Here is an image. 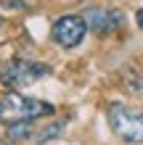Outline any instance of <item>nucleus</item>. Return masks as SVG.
<instances>
[{"label": "nucleus", "instance_id": "1", "mask_svg": "<svg viewBox=\"0 0 143 145\" xmlns=\"http://www.w3.org/2000/svg\"><path fill=\"white\" fill-rule=\"evenodd\" d=\"M53 106L37 98H27L21 92H5L0 98V121L3 124H19V121H32L37 116H50Z\"/></svg>", "mask_w": 143, "mask_h": 145}, {"label": "nucleus", "instance_id": "2", "mask_svg": "<svg viewBox=\"0 0 143 145\" xmlns=\"http://www.w3.org/2000/svg\"><path fill=\"white\" fill-rule=\"evenodd\" d=\"M109 127L117 137L127 140V142H143V114L130 106L111 103L109 106Z\"/></svg>", "mask_w": 143, "mask_h": 145}, {"label": "nucleus", "instance_id": "3", "mask_svg": "<svg viewBox=\"0 0 143 145\" xmlns=\"http://www.w3.org/2000/svg\"><path fill=\"white\" fill-rule=\"evenodd\" d=\"M85 32H88V24L82 16H61V19H56L53 24V40L58 42L61 48H77L82 37H85Z\"/></svg>", "mask_w": 143, "mask_h": 145}, {"label": "nucleus", "instance_id": "4", "mask_svg": "<svg viewBox=\"0 0 143 145\" xmlns=\"http://www.w3.org/2000/svg\"><path fill=\"white\" fill-rule=\"evenodd\" d=\"M50 74V69L45 63H32V61H11L3 69V82L11 84V87H24V84H32L35 79Z\"/></svg>", "mask_w": 143, "mask_h": 145}, {"label": "nucleus", "instance_id": "5", "mask_svg": "<svg viewBox=\"0 0 143 145\" xmlns=\"http://www.w3.org/2000/svg\"><path fill=\"white\" fill-rule=\"evenodd\" d=\"M85 24L93 32L106 35V32H114L122 24V13L111 11V8H90V11L85 13Z\"/></svg>", "mask_w": 143, "mask_h": 145}, {"label": "nucleus", "instance_id": "6", "mask_svg": "<svg viewBox=\"0 0 143 145\" xmlns=\"http://www.w3.org/2000/svg\"><path fill=\"white\" fill-rule=\"evenodd\" d=\"M11 127V140H24V137H29V132H32V121H19V124H8Z\"/></svg>", "mask_w": 143, "mask_h": 145}, {"label": "nucleus", "instance_id": "7", "mask_svg": "<svg viewBox=\"0 0 143 145\" xmlns=\"http://www.w3.org/2000/svg\"><path fill=\"white\" fill-rule=\"evenodd\" d=\"M66 127V119H61V121H56V124H50V127H45L43 129V135H37V140L40 142H45L48 137H58V135H61V129Z\"/></svg>", "mask_w": 143, "mask_h": 145}, {"label": "nucleus", "instance_id": "8", "mask_svg": "<svg viewBox=\"0 0 143 145\" xmlns=\"http://www.w3.org/2000/svg\"><path fill=\"white\" fill-rule=\"evenodd\" d=\"M130 90L143 98V76H132V79H130Z\"/></svg>", "mask_w": 143, "mask_h": 145}, {"label": "nucleus", "instance_id": "9", "mask_svg": "<svg viewBox=\"0 0 143 145\" xmlns=\"http://www.w3.org/2000/svg\"><path fill=\"white\" fill-rule=\"evenodd\" d=\"M135 21H138V27L143 29V8H140V11H138V16H135Z\"/></svg>", "mask_w": 143, "mask_h": 145}, {"label": "nucleus", "instance_id": "10", "mask_svg": "<svg viewBox=\"0 0 143 145\" xmlns=\"http://www.w3.org/2000/svg\"><path fill=\"white\" fill-rule=\"evenodd\" d=\"M0 145H11V142H5V140H0Z\"/></svg>", "mask_w": 143, "mask_h": 145}]
</instances>
